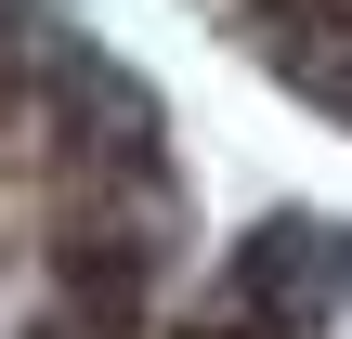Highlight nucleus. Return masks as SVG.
Returning <instances> with one entry per match:
<instances>
[{
    "label": "nucleus",
    "instance_id": "obj_1",
    "mask_svg": "<svg viewBox=\"0 0 352 339\" xmlns=\"http://www.w3.org/2000/svg\"><path fill=\"white\" fill-rule=\"evenodd\" d=\"M209 13L261 78H287L300 105H327L352 131V0H209Z\"/></svg>",
    "mask_w": 352,
    "mask_h": 339
}]
</instances>
